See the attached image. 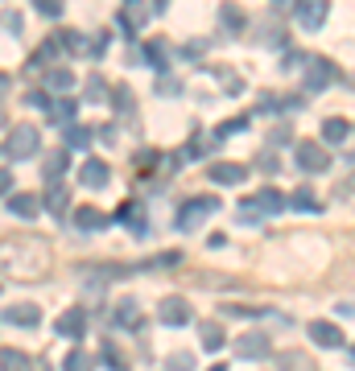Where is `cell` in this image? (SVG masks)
<instances>
[{
    "label": "cell",
    "mask_w": 355,
    "mask_h": 371,
    "mask_svg": "<svg viewBox=\"0 0 355 371\" xmlns=\"http://www.w3.org/2000/svg\"><path fill=\"white\" fill-rule=\"evenodd\" d=\"M203 347H207V351H219V347H223V330H219L215 322H203Z\"/></svg>",
    "instance_id": "26"
},
{
    "label": "cell",
    "mask_w": 355,
    "mask_h": 371,
    "mask_svg": "<svg viewBox=\"0 0 355 371\" xmlns=\"http://www.w3.org/2000/svg\"><path fill=\"white\" fill-rule=\"evenodd\" d=\"M66 145L70 149H91V128H70L66 132Z\"/></svg>",
    "instance_id": "28"
},
{
    "label": "cell",
    "mask_w": 355,
    "mask_h": 371,
    "mask_svg": "<svg viewBox=\"0 0 355 371\" xmlns=\"http://www.w3.org/2000/svg\"><path fill=\"white\" fill-rule=\"evenodd\" d=\"M62 368H66V371H91V368H95V359H91L87 351H70Z\"/></svg>",
    "instance_id": "27"
},
{
    "label": "cell",
    "mask_w": 355,
    "mask_h": 371,
    "mask_svg": "<svg viewBox=\"0 0 355 371\" xmlns=\"http://www.w3.org/2000/svg\"><path fill=\"white\" fill-rule=\"evenodd\" d=\"M79 182H83L87 190H103V186L112 182V173H108V161H99V157H87V161L79 165Z\"/></svg>",
    "instance_id": "7"
},
{
    "label": "cell",
    "mask_w": 355,
    "mask_h": 371,
    "mask_svg": "<svg viewBox=\"0 0 355 371\" xmlns=\"http://www.w3.org/2000/svg\"><path fill=\"white\" fill-rule=\"evenodd\" d=\"M116 29H120V33H124V37H132V33H136V29H132V25H128V21H124V17H120V12H116Z\"/></svg>",
    "instance_id": "41"
},
{
    "label": "cell",
    "mask_w": 355,
    "mask_h": 371,
    "mask_svg": "<svg viewBox=\"0 0 355 371\" xmlns=\"http://www.w3.org/2000/svg\"><path fill=\"white\" fill-rule=\"evenodd\" d=\"M54 335H62V339H83V335H87V310H83V306H70V310L54 322Z\"/></svg>",
    "instance_id": "6"
},
{
    "label": "cell",
    "mask_w": 355,
    "mask_h": 371,
    "mask_svg": "<svg viewBox=\"0 0 355 371\" xmlns=\"http://www.w3.org/2000/svg\"><path fill=\"white\" fill-rule=\"evenodd\" d=\"M248 202H252L256 215H277V211H285V194H277L273 186H265V190H261L256 198H248Z\"/></svg>",
    "instance_id": "10"
},
{
    "label": "cell",
    "mask_w": 355,
    "mask_h": 371,
    "mask_svg": "<svg viewBox=\"0 0 355 371\" xmlns=\"http://www.w3.org/2000/svg\"><path fill=\"white\" fill-rule=\"evenodd\" d=\"M327 12H331V8H327L323 0H306V4H298V17H302L306 29H318V25L327 21Z\"/></svg>",
    "instance_id": "15"
},
{
    "label": "cell",
    "mask_w": 355,
    "mask_h": 371,
    "mask_svg": "<svg viewBox=\"0 0 355 371\" xmlns=\"http://www.w3.org/2000/svg\"><path fill=\"white\" fill-rule=\"evenodd\" d=\"M37 12L41 17H62V4L58 0H37Z\"/></svg>",
    "instance_id": "35"
},
{
    "label": "cell",
    "mask_w": 355,
    "mask_h": 371,
    "mask_svg": "<svg viewBox=\"0 0 355 371\" xmlns=\"http://www.w3.org/2000/svg\"><path fill=\"white\" fill-rule=\"evenodd\" d=\"M161 8H165V4H145V0H132V4H124V8H120V17L136 29V25H145L153 12H161Z\"/></svg>",
    "instance_id": "11"
},
{
    "label": "cell",
    "mask_w": 355,
    "mask_h": 371,
    "mask_svg": "<svg viewBox=\"0 0 355 371\" xmlns=\"http://www.w3.org/2000/svg\"><path fill=\"white\" fill-rule=\"evenodd\" d=\"M211 371H227V368H211Z\"/></svg>",
    "instance_id": "45"
},
{
    "label": "cell",
    "mask_w": 355,
    "mask_h": 371,
    "mask_svg": "<svg viewBox=\"0 0 355 371\" xmlns=\"http://www.w3.org/2000/svg\"><path fill=\"white\" fill-rule=\"evenodd\" d=\"M219 211V198H211V194H199V198H190L182 211H178V227L182 231H194L207 215H215Z\"/></svg>",
    "instance_id": "4"
},
{
    "label": "cell",
    "mask_w": 355,
    "mask_h": 371,
    "mask_svg": "<svg viewBox=\"0 0 355 371\" xmlns=\"http://www.w3.org/2000/svg\"><path fill=\"white\" fill-rule=\"evenodd\" d=\"M45 87H50V91H70V87H74V74L62 70V66H50V70H45Z\"/></svg>",
    "instance_id": "22"
},
{
    "label": "cell",
    "mask_w": 355,
    "mask_h": 371,
    "mask_svg": "<svg viewBox=\"0 0 355 371\" xmlns=\"http://www.w3.org/2000/svg\"><path fill=\"white\" fill-rule=\"evenodd\" d=\"M157 91H161V95H178V83H174V78H165V83H161Z\"/></svg>",
    "instance_id": "43"
},
{
    "label": "cell",
    "mask_w": 355,
    "mask_h": 371,
    "mask_svg": "<svg viewBox=\"0 0 355 371\" xmlns=\"http://www.w3.org/2000/svg\"><path fill=\"white\" fill-rule=\"evenodd\" d=\"M236 351H240L244 359H265V355H269V335H256V330H252V335H244V339L236 343Z\"/></svg>",
    "instance_id": "14"
},
{
    "label": "cell",
    "mask_w": 355,
    "mask_h": 371,
    "mask_svg": "<svg viewBox=\"0 0 355 371\" xmlns=\"http://www.w3.org/2000/svg\"><path fill=\"white\" fill-rule=\"evenodd\" d=\"M116 322H120V326H136V322H141V318H136V306H132V301H120Z\"/></svg>",
    "instance_id": "30"
},
{
    "label": "cell",
    "mask_w": 355,
    "mask_h": 371,
    "mask_svg": "<svg viewBox=\"0 0 355 371\" xmlns=\"http://www.w3.org/2000/svg\"><path fill=\"white\" fill-rule=\"evenodd\" d=\"M112 99H116V107H120V112H132V91H128V87H116V91H112Z\"/></svg>",
    "instance_id": "31"
},
{
    "label": "cell",
    "mask_w": 355,
    "mask_h": 371,
    "mask_svg": "<svg viewBox=\"0 0 355 371\" xmlns=\"http://www.w3.org/2000/svg\"><path fill=\"white\" fill-rule=\"evenodd\" d=\"M66 202H70V198H66V190H62V186H50V194H45V211H50L54 219H62V215H66Z\"/></svg>",
    "instance_id": "24"
},
{
    "label": "cell",
    "mask_w": 355,
    "mask_h": 371,
    "mask_svg": "<svg viewBox=\"0 0 355 371\" xmlns=\"http://www.w3.org/2000/svg\"><path fill=\"white\" fill-rule=\"evenodd\" d=\"M244 124H248V120H244V116H236V120H227V124H219V128H215V136H219V140H223V136H227V132H240V128H244Z\"/></svg>",
    "instance_id": "33"
},
{
    "label": "cell",
    "mask_w": 355,
    "mask_h": 371,
    "mask_svg": "<svg viewBox=\"0 0 355 371\" xmlns=\"http://www.w3.org/2000/svg\"><path fill=\"white\" fill-rule=\"evenodd\" d=\"M37 145H41L37 128H33V124H21V128H12V132H8L4 153H8L12 161H25V157H33V153H37Z\"/></svg>",
    "instance_id": "2"
},
{
    "label": "cell",
    "mask_w": 355,
    "mask_h": 371,
    "mask_svg": "<svg viewBox=\"0 0 355 371\" xmlns=\"http://www.w3.org/2000/svg\"><path fill=\"white\" fill-rule=\"evenodd\" d=\"M37 211H41V202L33 194H12L8 198V215H17V219H33Z\"/></svg>",
    "instance_id": "18"
},
{
    "label": "cell",
    "mask_w": 355,
    "mask_h": 371,
    "mask_svg": "<svg viewBox=\"0 0 355 371\" xmlns=\"http://www.w3.org/2000/svg\"><path fill=\"white\" fill-rule=\"evenodd\" d=\"M223 21H227V25H232V29H240V25H244V12H240V8H232V4H227V8H223Z\"/></svg>",
    "instance_id": "37"
},
{
    "label": "cell",
    "mask_w": 355,
    "mask_h": 371,
    "mask_svg": "<svg viewBox=\"0 0 355 371\" xmlns=\"http://www.w3.org/2000/svg\"><path fill=\"white\" fill-rule=\"evenodd\" d=\"M352 359H355V347H352Z\"/></svg>",
    "instance_id": "46"
},
{
    "label": "cell",
    "mask_w": 355,
    "mask_h": 371,
    "mask_svg": "<svg viewBox=\"0 0 355 371\" xmlns=\"http://www.w3.org/2000/svg\"><path fill=\"white\" fill-rule=\"evenodd\" d=\"M285 363H290V371H310V359H306L302 351H285V355H281V368H285Z\"/></svg>",
    "instance_id": "29"
},
{
    "label": "cell",
    "mask_w": 355,
    "mask_h": 371,
    "mask_svg": "<svg viewBox=\"0 0 355 371\" xmlns=\"http://www.w3.org/2000/svg\"><path fill=\"white\" fill-rule=\"evenodd\" d=\"M145 54H149V62H153L157 70H165V54H161V45H149Z\"/></svg>",
    "instance_id": "38"
},
{
    "label": "cell",
    "mask_w": 355,
    "mask_h": 371,
    "mask_svg": "<svg viewBox=\"0 0 355 371\" xmlns=\"http://www.w3.org/2000/svg\"><path fill=\"white\" fill-rule=\"evenodd\" d=\"M29 103H33V107H50V95H45V91H33Z\"/></svg>",
    "instance_id": "39"
},
{
    "label": "cell",
    "mask_w": 355,
    "mask_h": 371,
    "mask_svg": "<svg viewBox=\"0 0 355 371\" xmlns=\"http://www.w3.org/2000/svg\"><path fill=\"white\" fill-rule=\"evenodd\" d=\"M0 25H4V29H12V33H21V17H17L12 8H4V12H0Z\"/></svg>",
    "instance_id": "36"
},
{
    "label": "cell",
    "mask_w": 355,
    "mask_h": 371,
    "mask_svg": "<svg viewBox=\"0 0 355 371\" xmlns=\"http://www.w3.org/2000/svg\"><path fill=\"white\" fill-rule=\"evenodd\" d=\"M294 157H298V169H302V173H323V169H331V153H327L318 140H298Z\"/></svg>",
    "instance_id": "3"
},
{
    "label": "cell",
    "mask_w": 355,
    "mask_h": 371,
    "mask_svg": "<svg viewBox=\"0 0 355 371\" xmlns=\"http://www.w3.org/2000/svg\"><path fill=\"white\" fill-rule=\"evenodd\" d=\"M41 173H45V182H50V186H62V173H66V153H62V149H58V153H50Z\"/></svg>",
    "instance_id": "20"
},
{
    "label": "cell",
    "mask_w": 355,
    "mask_h": 371,
    "mask_svg": "<svg viewBox=\"0 0 355 371\" xmlns=\"http://www.w3.org/2000/svg\"><path fill=\"white\" fill-rule=\"evenodd\" d=\"M194 318V310H190V301H182V297H165L161 306H157V322H165V326H186Z\"/></svg>",
    "instance_id": "5"
},
{
    "label": "cell",
    "mask_w": 355,
    "mask_h": 371,
    "mask_svg": "<svg viewBox=\"0 0 355 371\" xmlns=\"http://www.w3.org/2000/svg\"><path fill=\"white\" fill-rule=\"evenodd\" d=\"M116 219H120V223H132V231H136V235H145V211H141L136 202L120 206V211H116Z\"/></svg>",
    "instance_id": "23"
},
{
    "label": "cell",
    "mask_w": 355,
    "mask_h": 371,
    "mask_svg": "<svg viewBox=\"0 0 355 371\" xmlns=\"http://www.w3.org/2000/svg\"><path fill=\"white\" fill-rule=\"evenodd\" d=\"M45 112H50V120H54V124H70V120H74V112H79V103H74V99H54Z\"/></svg>",
    "instance_id": "21"
},
{
    "label": "cell",
    "mask_w": 355,
    "mask_h": 371,
    "mask_svg": "<svg viewBox=\"0 0 355 371\" xmlns=\"http://www.w3.org/2000/svg\"><path fill=\"white\" fill-rule=\"evenodd\" d=\"M4 322H12V326H29V330H33V326L41 322V310L29 306V301H25V306H8V310H4Z\"/></svg>",
    "instance_id": "12"
},
{
    "label": "cell",
    "mask_w": 355,
    "mask_h": 371,
    "mask_svg": "<svg viewBox=\"0 0 355 371\" xmlns=\"http://www.w3.org/2000/svg\"><path fill=\"white\" fill-rule=\"evenodd\" d=\"M0 371H33V359L17 347H0Z\"/></svg>",
    "instance_id": "17"
},
{
    "label": "cell",
    "mask_w": 355,
    "mask_h": 371,
    "mask_svg": "<svg viewBox=\"0 0 355 371\" xmlns=\"http://www.w3.org/2000/svg\"><path fill=\"white\" fill-rule=\"evenodd\" d=\"M335 78H339L335 74V62L331 58H314L310 62V74H306V91H327Z\"/></svg>",
    "instance_id": "8"
},
{
    "label": "cell",
    "mask_w": 355,
    "mask_h": 371,
    "mask_svg": "<svg viewBox=\"0 0 355 371\" xmlns=\"http://www.w3.org/2000/svg\"><path fill=\"white\" fill-rule=\"evenodd\" d=\"M87 95H91V99H99V95H103V83H99V78H91V83H87Z\"/></svg>",
    "instance_id": "42"
},
{
    "label": "cell",
    "mask_w": 355,
    "mask_h": 371,
    "mask_svg": "<svg viewBox=\"0 0 355 371\" xmlns=\"http://www.w3.org/2000/svg\"><path fill=\"white\" fill-rule=\"evenodd\" d=\"M165 264H182V252H161L157 260H149L145 268H165Z\"/></svg>",
    "instance_id": "32"
},
{
    "label": "cell",
    "mask_w": 355,
    "mask_h": 371,
    "mask_svg": "<svg viewBox=\"0 0 355 371\" xmlns=\"http://www.w3.org/2000/svg\"><path fill=\"white\" fill-rule=\"evenodd\" d=\"M12 190V169H0V194H8Z\"/></svg>",
    "instance_id": "40"
},
{
    "label": "cell",
    "mask_w": 355,
    "mask_h": 371,
    "mask_svg": "<svg viewBox=\"0 0 355 371\" xmlns=\"http://www.w3.org/2000/svg\"><path fill=\"white\" fill-rule=\"evenodd\" d=\"M170 371H194V359L178 351V355H170Z\"/></svg>",
    "instance_id": "34"
},
{
    "label": "cell",
    "mask_w": 355,
    "mask_h": 371,
    "mask_svg": "<svg viewBox=\"0 0 355 371\" xmlns=\"http://www.w3.org/2000/svg\"><path fill=\"white\" fill-rule=\"evenodd\" d=\"M74 227H79V231H103L108 219H103V211H95V206H79V211H74Z\"/></svg>",
    "instance_id": "16"
},
{
    "label": "cell",
    "mask_w": 355,
    "mask_h": 371,
    "mask_svg": "<svg viewBox=\"0 0 355 371\" xmlns=\"http://www.w3.org/2000/svg\"><path fill=\"white\" fill-rule=\"evenodd\" d=\"M50 264H54L50 244L37 235H17V240L0 244V273L12 281H37L50 273Z\"/></svg>",
    "instance_id": "1"
},
{
    "label": "cell",
    "mask_w": 355,
    "mask_h": 371,
    "mask_svg": "<svg viewBox=\"0 0 355 371\" xmlns=\"http://www.w3.org/2000/svg\"><path fill=\"white\" fill-rule=\"evenodd\" d=\"M290 202H294L298 211H310V215H314V211L323 206V202L314 198V190H310V186H302V190H294V198H290Z\"/></svg>",
    "instance_id": "25"
},
{
    "label": "cell",
    "mask_w": 355,
    "mask_h": 371,
    "mask_svg": "<svg viewBox=\"0 0 355 371\" xmlns=\"http://www.w3.org/2000/svg\"><path fill=\"white\" fill-rule=\"evenodd\" d=\"M323 136H327V145H343V140L352 136V124L339 120V116H331V120L323 124Z\"/></svg>",
    "instance_id": "19"
},
{
    "label": "cell",
    "mask_w": 355,
    "mask_h": 371,
    "mask_svg": "<svg viewBox=\"0 0 355 371\" xmlns=\"http://www.w3.org/2000/svg\"><path fill=\"white\" fill-rule=\"evenodd\" d=\"M207 173H211V182H215V186H240V182L248 178V169H244V165H236V161H215Z\"/></svg>",
    "instance_id": "9"
},
{
    "label": "cell",
    "mask_w": 355,
    "mask_h": 371,
    "mask_svg": "<svg viewBox=\"0 0 355 371\" xmlns=\"http://www.w3.org/2000/svg\"><path fill=\"white\" fill-rule=\"evenodd\" d=\"M310 339L318 343V347H343V335H339V326L335 322H310Z\"/></svg>",
    "instance_id": "13"
},
{
    "label": "cell",
    "mask_w": 355,
    "mask_h": 371,
    "mask_svg": "<svg viewBox=\"0 0 355 371\" xmlns=\"http://www.w3.org/2000/svg\"><path fill=\"white\" fill-rule=\"evenodd\" d=\"M4 87H8V78H4V74H0V91H4Z\"/></svg>",
    "instance_id": "44"
}]
</instances>
